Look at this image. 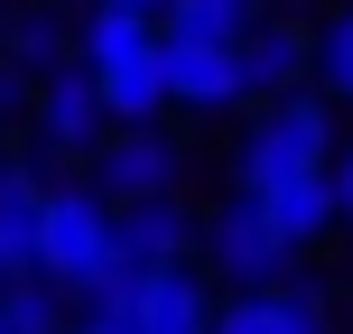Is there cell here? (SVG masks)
<instances>
[{
	"label": "cell",
	"instance_id": "6da1fadb",
	"mask_svg": "<svg viewBox=\"0 0 353 334\" xmlns=\"http://www.w3.org/2000/svg\"><path fill=\"white\" fill-rule=\"evenodd\" d=\"M84 74L103 84V103H112V121L121 130H149L168 103V19H149V10H93L84 19Z\"/></svg>",
	"mask_w": 353,
	"mask_h": 334
},
{
	"label": "cell",
	"instance_id": "7a4b0ae2",
	"mask_svg": "<svg viewBox=\"0 0 353 334\" xmlns=\"http://www.w3.org/2000/svg\"><path fill=\"white\" fill-rule=\"evenodd\" d=\"M335 103L325 93H288V103H261L232 140V186L261 195V186H288V176H335Z\"/></svg>",
	"mask_w": 353,
	"mask_h": 334
},
{
	"label": "cell",
	"instance_id": "3957f363",
	"mask_svg": "<svg viewBox=\"0 0 353 334\" xmlns=\"http://www.w3.org/2000/svg\"><path fill=\"white\" fill-rule=\"evenodd\" d=\"M121 260V205L103 186H47V223H37V279H56L74 306L103 288V269Z\"/></svg>",
	"mask_w": 353,
	"mask_h": 334
},
{
	"label": "cell",
	"instance_id": "277c9868",
	"mask_svg": "<svg viewBox=\"0 0 353 334\" xmlns=\"http://www.w3.org/2000/svg\"><path fill=\"white\" fill-rule=\"evenodd\" d=\"M112 103H103V84H93L84 65H65V74H47L37 84V103H28V140H37V158H103V140H112Z\"/></svg>",
	"mask_w": 353,
	"mask_h": 334
},
{
	"label": "cell",
	"instance_id": "5b68a950",
	"mask_svg": "<svg viewBox=\"0 0 353 334\" xmlns=\"http://www.w3.org/2000/svg\"><path fill=\"white\" fill-rule=\"evenodd\" d=\"M205 260L223 269L232 288H279L298 251L279 242V223L261 213V195H242V186H232V205H214V223H205Z\"/></svg>",
	"mask_w": 353,
	"mask_h": 334
},
{
	"label": "cell",
	"instance_id": "8992f818",
	"mask_svg": "<svg viewBox=\"0 0 353 334\" xmlns=\"http://www.w3.org/2000/svg\"><path fill=\"white\" fill-rule=\"evenodd\" d=\"M176 176H186V149H176L159 121L149 130H112L103 158H93V186H103L112 205H159V195H176Z\"/></svg>",
	"mask_w": 353,
	"mask_h": 334
},
{
	"label": "cell",
	"instance_id": "52a82bcc",
	"mask_svg": "<svg viewBox=\"0 0 353 334\" xmlns=\"http://www.w3.org/2000/svg\"><path fill=\"white\" fill-rule=\"evenodd\" d=\"M168 103L195 112V121L251 112V93H242V56L214 47V37H168Z\"/></svg>",
	"mask_w": 353,
	"mask_h": 334
},
{
	"label": "cell",
	"instance_id": "ba28073f",
	"mask_svg": "<svg viewBox=\"0 0 353 334\" xmlns=\"http://www.w3.org/2000/svg\"><path fill=\"white\" fill-rule=\"evenodd\" d=\"M232 56H242L251 112H261V103H288V93H307V74H316V28H298V19H261Z\"/></svg>",
	"mask_w": 353,
	"mask_h": 334
},
{
	"label": "cell",
	"instance_id": "9c48e42d",
	"mask_svg": "<svg viewBox=\"0 0 353 334\" xmlns=\"http://www.w3.org/2000/svg\"><path fill=\"white\" fill-rule=\"evenodd\" d=\"M214 316H223V298H214V279L195 260H176V269H149L140 279V298H130V334H214Z\"/></svg>",
	"mask_w": 353,
	"mask_h": 334
},
{
	"label": "cell",
	"instance_id": "30bf717a",
	"mask_svg": "<svg viewBox=\"0 0 353 334\" xmlns=\"http://www.w3.org/2000/svg\"><path fill=\"white\" fill-rule=\"evenodd\" d=\"M74 19L56 10V0H28V10H10V28H0V74H19V84H47V74L74 65Z\"/></svg>",
	"mask_w": 353,
	"mask_h": 334
},
{
	"label": "cell",
	"instance_id": "8fae6325",
	"mask_svg": "<svg viewBox=\"0 0 353 334\" xmlns=\"http://www.w3.org/2000/svg\"><path fill=\"white\" fill-rule=\"evenodd\" d=\"M214 334H335V306L316 298V288H232Z\"/></svg>",
	"mask_w": 353,
	"mask_h": 334
},
{
	"label": "cell",
	"instance_id": "7c38bea8",
	"mask_svg": "<svg viewBox=\"0 0 353 334\" xmlns=\"http://www.w3.org/2000/svg\"><path fill=\"white\" fill-rule=\"evenodd\" d=\"M37 223H47V186L0 158V288L37 279Z\"/></svg>",
	"mask_w": 353,
	"mask_h": 334
},
{
	"label": "cell",
	"instance_id": "4fadbf2b",
	"mask_svg": "<svg viewBox=\"0 0 353 334\" xmlns=\"http://www.w3.org/2000/svg\"><path fill=\"white\" fill-rule=\"evenodd\" d=\"M261 213L279 223L288 251H307L344 223V195H335V176H288V186H261Z\"/></svg>",
	"mask_w": 353,
	"mask_h": 334
},
{
	"label": "cell",
	"instance_id": "5bb4252c",
	"mask_svg": "<svg viewBox=\"0 0 353 334\" xmlns=\"http://www.w3.org/2000/svg\"><path fill=\"white\" fill-rule=\"evenodd\" d=\"M186 251H195V213L176 205V195H159V205H121V260L176 269Z\"/></svg>",
	"mask_w": 353,
	"mask_h": 334
},
{
	"label": "cell",
	"instance_id": "9a60e30c",
	"mask_svg": "<svg viewBox=\"0 0 353 334\" xmlns=\"http://www.w3.org/2000/svg\"><path fill=\"white\" fill-rule=\"evenodd\" d=\"M270 19V0H168V37H214V47H242Z\"/></svg>",
	"mask_w": 353,
	"mask_h": 334
},
{
	"label": "cell",
	"instance_id": "2e32d148",
	"mask_svg": "<svg viewBox=\"0 0 353 334\" xmlns=\"http://www.w3.org/2000/svg\"><path fill=\"white\" fill-rule=\"evenodd\" d=\"M0 306H10V334H65L74 325V298L56 279H19V288H0Z\"/></svg>",
	"mask_w": 353,
	"mask_h": 334
},
{
	"label": "cell",
	"instance_id": "e0dca14e",
	"mask_svg": "<svg viewBox=\"0 0 353 334\" xmlns=\"http://www.w3.org/2000/svg\"><path fill=\"white\" fill-rule=\"evenodd\" d=\"M316 84H325V103H353V0L316 28Z\"/></svg>",
	"mask_w": 353,
	"mask_h": 334
},
{
	"label": "cell",
	"instance_id": "ac0fdd59",
	"mask_svg": "<svg viewBox=\"0 0 353 334\" xmlns=\"http://www.w3.org/2000/svg\"><path fill=\"white\" fill-rule=\"evenodd\" d=\"M335 195H344V223H353V140L335 149Z\"/></svg>",
	"mask_w": 353,
	"mask_h": 334
},
{
	"label": "cell",
	"instance_id": "d6986e66",
	"mask_svg": "<svg viewBox=\"0 0 353 334\" xmlns=\"http://www.w3.org/2000/svg\"><path fill=\"white\" fill-rule=\"evenodd\" d=\"M65 334H130V325H121V316H93V306H84V316H74Z\"/></svg>",
	"mask_w": 353,
	"mask_h": 334
},
{
	"label": "cell",
	"instance_id": "ffe728a7",
	"mask_svg": "<svg viewBox=\"0 0 353 334\" xmlns=\"http://www.w3.org/2000/svg\"><path fill=\"white\" fill-rule=\"evenodd\" d=\"M93 10H149V19H168V0H93Z\"/></svg>",
	"mask_w": 353,
	"mask_h": 334
},
{
	"label": "cell",
	"instance_id": "44dd1931",
	"mask_svg": "<svg viewBox=\"0 0 353 334\" xmlns=\"http://www.w3.org/2000/svg\"><path fill=\"white\" fill-rule=\"evenodd\" d=\"M0 334H10V306H0Z\"/></svg>",
	"mask_w": 353,
	"mask_h": 334
},
{
	"label": "cell",
	"instance_id": "7402d4cb",
	"mask_svg": "<svg viewBox=\"0 0 353 334\" xmlns=\"http://www.w3.org/2000/svg\"><path fill=\"white\" fill-rule=\"evenodd\" d=\"M0 28H10V19H0Z\"/></svg>",
	"mask_w": 353,
	"mask_h": 334
}]
</instances>
